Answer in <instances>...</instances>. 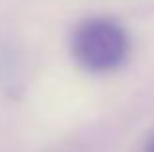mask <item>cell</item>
<instances>
[{"mask_svg":"<svg viewBox=\"0 0 154 152\" xmlns=\"http://www.w3.org/2000/svg\"><path fill=\"white\" fill-rule=\"evenodd\" d=\"M72 55L90 72L119 68L129 53L125 29L107 18H90L78 23L72 33Z\"/></svg>","mask_w":154,"mask_h":152,"instance_id":"6da1fadb","label":"cell"},{"mask_svg":"<svg viewBox=\"0 0 154 152\" xmlns=\"http://www.w3.org/2000/svg\"><path fill=\"white\" fill-rule=\"evenodd\" d=\"M146 152H154V137L150 138V142L146 144Z\"/></svg>","mask_w":154,"mask_h":152,"instance_id":"7a4b0ae2","label":"cell"}]
</instances>
